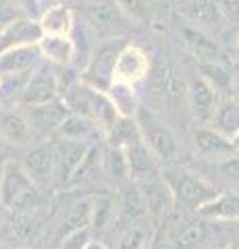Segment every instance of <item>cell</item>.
Instances as JSON below:
<instances>
[{
	"mask_svg": "<svg viewBox=\"0 0 239 249\" xmlns=\"http://www.w3.org/2000/svg\"><path fill=\"white\" fill-rule=\"evenodd\" d=\"M21 166L40 189L52 185L55 183V152H52V143H40L32 147L23 156Z\"/></svg>",
	"mask_w": 239,
	"mask_h": 249,
	"instance_id": "11",
	"label": "cell"
},
{
	"mask_svg": "<svg viewBox=\"0 0 239 249\" xmlns=\"http://www.w3.org/2000/svg\"><path fill=\"white\" fill-rule=\"evenodd\" d=\"M21 214H23V212H21ZM15 231H17V235H21L23 239H34V237L37 235V231H40V224H37L34 218H29V216L23 214V216L19 218V224L15 227Z\"/></svg>",
	"mask_w": 239,
	"mask_h": 249,
	"instance_id": "40",
	"label": "cell"
},
{
	"mask_svg": "<svg viewBox=\"0 0 239 249\" xmlns=\"http://www.w3.org/2000/svg\"><path fill=\"white\" fill-rule=\"evenodd\" d=\"M2 173H4V164L0 162V183H2Z\"/></svg>",
	"mask_w": 239,
	"mask_h": 249,
	"instance_id": "45",
	"label": "cell"
},
{
	"mask_svg": "<svg viewBox=\"0 0 239 249\" xmlns=\"http://www.w3.org/2000/svg\"><path fill=\"white\" fill-rule=\"evenodd\" d=\"M67 108L73 114H79L83 119H88L94 127L106 131L117 119V112H114V106L110 104L106 91L94 89L90 85L77 81L73 85H67V89L63 91V96Z\"/></svg>",
	"mask_w": 239,
	"mask_h": 249,
	"instance_id": "1",
	"label": "cell"
},
{
	"mask_svg": "<svg viewBox=\"0 0 239 249\" xmlns=\"http://www.w3.org/2000/svg\"><path fill=\"white\" fill-rule=\"evenodd\" d=\"M42 37L40 23L34 17H17L9 25L0 29V52L19 48V46H36Z\"/></svg>",
	"mask_w": 239,
	"mask_h": 249,
	"instance_id": "12",
	"label": "cell"
},
{
	"mask_svg": "<svg viewBox=\"0 0 239 249\" xmlns=\"http://www.w3.org/2000/svg\"><path fill=\"white\" fill-rule=\"evenodd\" d=\"M135 121H137V127H140V133H142V142L150 147V152L156 156V160L171 162L177 156V152H179L177 137L173 135V131L154 112L146 110L144 106L137 108Z\"/></svg>",
	"mask_w": 239,
	"mask_h": 249,
	"instance_id": "4",
	"label": "cell"
},
{
	"mask_svg": "<svg viewBox=\"0 0 239 249\" xmlns=\"http://www.w3.org/2000/svg\"><path fill=\"white\" fill-rule=\"evenodd\" d=\"M63 96V85H60V77L56 73L55 65L46 62V65H37L27 77V83L23 88L19 106L29 108L37 104H46L52 100H58Z\"/></svg>",
	"mask_w": 239,
	"mask_h": 249,
	"instance_id": "5",
	"label": "cell"
},
{
	"mask_svg": "<svg viewBox=\"0 0 239 249\" xmlns=\"http://www.w3.org/2000/svg\"><path fill=\"white\" fill-rule=\"evenodd\" d=\"M83 249H109V247H106V245L102 243V241H98V239H92L90 243H88L86 247H83Z\"/></svg>",
	"mask_w": 239,
	"mask_h": 249,
	"instance_id": "42",
	"label": "cell"
},
{
	"mask_svg": "<svg viewBox=\"0 0 239 249\" xmlns=\"http://www.w3.org/2000/svg\"><path fill=\"white\" fill-rule=\"evenodd\" d=\"M83 19L102 36H119L129 25V19L114 4V0H92L81 6Z\"/></svg>",
	"mask_w": 239,
	"mask_h": 249,
	"instance_id": "7",
	"label": "cell"
},
{
	"mask_svg": "<svg viewBox=\"0 0 239 249\" xmlns=\"http://www.w3.org/2000/svg\"><path fill=\"white\" fill-rule=\"evenodd\" d=\"M100 166H102V173L112 178L114 183H123L125 185L129 178V166H127V156H125V150H119V147H110L102 154V162H100Z\"/></svg>",
	"mask_w": 239,
	"mask_h": 249,
	"instance_id": "28",
	"label": "cell"
},
{
	"mask_svg": "<svg viewBox=\"0 0 239 249\" xmlns=\"http://www.w3.org/2000/svg\"><path fill=\"white\" fill-rule=\"evenodd\" d=\"M146 247V231L135 224L129 227L117 241V249H144Z\"/></svg>",
	"mask_w": 239,
	"mask_h": 249,
	"instance_id": "36",
	"label": "cell"
},
{
	"mask_svg": "<svg viewBox=\"0 0 239 249\" xmlns=\"http://www.w3.org/2000/svg\"><path fill=\"white\" fill-rule=\"evenodd\" d=\"M125 156H127V166H129V178L131 181L146 183V181H152V178L160 177L156 156L150 152V147L144 142H137L133 145H129L125 150Z\"/></svg>",
	"mask_w": 239,
	"mask_h": 249,
	"instance_id": "13",
	"label": "cell"
},
{
	"mask_svg": "<svg viewBox=\"0 0 239 249\" xmlns=\"http://www.w3.org/2000/svg\"><path fill=\"white\" fill-rule=\"evenodd\" d=\"M181 37H183L185 46H187L196 56H200L202 60H219L221 62V58H222L221 46L214 42L204 29H200V27H183L181 29Z\"/></svg>",
	"mask_w": 239,
	"mask_h": 249,
	"instance_id": "23",
	"label": "cell"
},
{
	"mask_svg": "<svg viewBox=\"0 0 239 249\" xmlns=\"http://www.w3.org/2000/svg\"><path fill=\"white\" fill-rule=\"evenodd\" d=\"M208 127L219 131L221 135L233 139L239 133V100L227 98V100H222V102H219L217 108H214L210 123H208Z\"/></svg>",
	"mask_w": 239,
	"mask_h": 249,
	"instance_id": "22",
	"label": "cell"
},
{
	"mask_svg": "<svg viewBox=\"0 0 239 249\" xmlns=\"http://www.w3.org/2000/svg\"><path fill=\"white\" fill-rule=\"evenodd\" d=\"M198 214L204 220L237 222L239 220V193H233V191L217 193L208 204H204L198 210Z\"/></svg>",
	"mask_w": 239,
	"mask_h": 249,
	"instance_id": "18",
	"label": "cell"
},
{
	"mask_svg": "<svg viewBox=\"0 0 239 249\" xmlns=\"http://www.w3.org/2000/svg\"><path fill=\"white\" fill-rule=\"evenodd\" d=\"M0 249H11V247H6V245H0Z\"/></svg>",
	"mask_w": 239,
	"mask_h": 249,
	"instance_id": "47",
	"label": "cell"
},
{
	"mask_svg": "<svg viewBox=\"0 0 239 249\" xmlns=\"http://www.w3.org/2000/svg\"><path fill=\"white\" fill-rule=\"evenodd\" d=\"M125 44H121L119 40H106L96 54L88 62L86 71L81 73L79 81L90 85L94 89L100 91H109V88L114 81V62H117V54Z\"/></svg>",
	"mask_w": 239,
	"mask_h": 249,
	"instance_id": "6",
	"label": "cell"
},
{
	"mask_svg": "<svg viewBox=\"0 0 239 249\" xmlns=\"http://www.w3.org/2000/svg\"><path fill=\"white\" fill-rule=\"evenodd\" d=\"M40 187H37L19 162H4L2 183H0V201L11 212H27L40 204Z\"/></svg>",
	"mask_w": 239,
	"mask_h": 249,
	"instance_id": "2",
	"label": "cell"
},
{
	"mask_svg": "<svg viewBox=\"0 0 239 249\" xmlns=\"http://www.w3.org/2000/svg\"><path fill=\"white\" fill-rule=\"evenodd\" d=\"M69 112H71V110L67 108L65 100L58 98V100H52V102L25 108V119L29 123V127H32L34 135L36 133H40V135H55L60 124L65 123Z\"/></svg>",
	"mask_w": 239,
	"mask_h": 249,
	"instance_id": "9",
	"label": "cell"
},
{
	"mask_svg": "<svg viewBox=\"0 0 239 249\" xmlns=\"http://www.w3.org/2000/svg\"><path fill=\"white\" fill-rule=\"evenodd\" d=\"M114 4L123 11L129 21L148 23L150 21V4L148 0H114Z\"/></svg>",
	"mask_w": 239,
	"mask_h": 249,
	"instance_id": "33",
	"label": "cell"
},
{
	"mask_svg": "<svg viewBox=\"0 0 239 249\" xmlns=\"http://www.w3.org/2000/svg\"><path fill=\"white\" fill-rule=\"evenodd\" d=\"M42 54L36 46H19L0 52V73L2 75H21L32 73L37 65H42Z\"/></svg>",
	"mask_w": 239,
	"mask_h": 249,
	"instance_id": "14",
	"label": "cell"
},
{
	"mask_svg": "<svg viewBox=\"0 0 239 249\" xmlns=\"http://www.w3.org/2000/svg\"><path fill=\"white\" fill-rule=\"evenodd\" d=\"M217 6L225 23H239V0H217Z\"/></svg>",
	"mask_w": 239,
	"mask_h": 249,
	"instance_id": "39",
	"label": "cell"
},
{
	"mask_svg": "<svg viewBox=\"0 0 239 249\" xmlns=\"http://www.w3.org/2000/svg\"><path fill=\"white\" fill-rule=\"evenodd\" d=\"M106 143L110 147H119V150H127L129 145L142 142V133L137 127L135 119H125V116H117L114 123L104 131Z\"/></svg>",
	"mask_w": 239,
	"mask_h": 249,
	"instance_id": "24",
	"label": "cell"
},
{
	"mask_svg": "<svg viewBox=\"0 0 239 249\" xmlns=\"http://www.w3.org/2000/svg\"><path fill=\"white\" fill-rule=\"evenodd\" d=\"M214 168H217L221 178L231 181V183H239V152L221 158L217 164H214Z\"/></svg>",
	"mask_w": 239,
	"mask_h": 249,
	"instance_id": "37",
	"label": "cell"
},
{
	"mask_svg": "<svg viewBox=\"0 0 239 249\" xmlns=\"http://www.w3.org/2000/svg\"><path fill=\"white\" fill-rule=\"evenodd\" d=\"M37 50L46 62L55 67H67L75 58L77 46L71 36H42L37 42Z\"/></svg>",
	"mask_w": 239,
	"mask_h": 249,
	"instance_id": "16",
	"label": "cell"
},
{
	"mask_svg": "<svg viewBox=\"0 0 239 249\" xmlns=\"http://www.w3.org/2000/svg\"><path fill=\"white\" fill-rule=\"evenodd\" d=\"M235 44H237V50H239V37H237V42H235Z\"/></svg>",
	"mask_w": 239,
	"mask_h": 249,
	"instance_id": "48",
	"label": "cell"
},
{
	"mask_svg": "<svg viewBox=\"0 0 239 249\" xmlns=\"http://www.w3.org/2000/svg\"><path fill=\"white\" fill-rule=\"evenodd\" d=\"M98 168V150L94 145H90L88 147V154H86V158L81 160V164L75 168V173L73 177L69 178V183L67 185H77V183H83V181H88V178L94 175V170Z\"/></svg>",
	"mask_w": 239,
	"mask_h": 249,
	"instance_id": "34",
	"label": "cell"
},
{
	"mask_svg": "<svg viewBox=\"0 0 239 249\" xmlns=\"http://www.w3.org/2000/svg\"><path fill=\"white\" fill-rule=\"evenodd\" d=\"M37 23H40L42 36H71L75 27V13L65 2H60L40 13Z\"/></svg>",
	"mask_w": 239,
	"mask_h": 249,
	"instance_id": "20",
	"label": "cell"
},
{
	"mask_svg": "<svg viewBox=\"0 0 239 249\" xmlns=\"http://www.w3.org/2000/svg\"><path fill=\"white\" fill-rule=\"evenodd\" d=\"M179 13L187 21L194 23V27H219L225 23L217 6V0H179Z\"/></svg>",
	"mask_w": 239,
	"mask_h": 249,
	"instance_id": "17",
	"label": "cell"
},
{
	"mask_svg": "<svg viewBox=\"0 0 239 249\" xmlns=\"http://www.w3.org/2000/svg\"><path fill=\"white\" fill-rule=\"evenodd\" d=\"M0 137H4L6 142L15 145H27L34 139V131L29 127L25 114L2 110L0 112Z\"/></svg>",
	"mask_w": 239,
	"mask_h": 249,
	"instance_id": "21",
	"label": "cell"
},
{
	"mask_svg": "<svg viewBox=\"0 0 239 249\" xmlns=\"http://www.w3.org/2000/svg\"><path fill=\"white\" fill-rule=\"evenodd\" d=\"M4 210H6V208L2 206V201H0V222H2V216H4Z\"/></svg>",
	"mask_w": 239,
	"mask_h": 249,
	"instance_id": "44",
	"label": "cell"
},
{
	"mask_svg": "<svg viewBox=\"0 0 239 249\" xmlns=\"http://www.w3.org/2000/svg\"><path fill=\"white\" fill-rule=\"evenodd\" d=\"M156 91L160 93V98L166 102H179L181 98L187 96V88L185 83L177 77L175 71L171 69H163L156 77Z\"/></svg>",
	"mask_w": 239,
	"mask_h": 249,
	"instance_id": "30",
	"label": "cell"
},
{
	"mask_svg": "<svg viewBox=\"0 0 239 249\" xmlns=\"http://www.w3.org/2000/svg\"><path fill=\"white\" fill-rule=\"evenodd\" d=\"M114 214V201L110 197H94V212H92L90 229H104Z\"/></svg>",
	"mask_w": 239,
	"mask_h": 249,
	"instance_id": "35",
	"label": "cell"
},
{
	"mask_svg": "<svg viewBox=\"0 0 239 249\" xmlns=\"http://www.w3.org/2000/svg\"><path fill=\"white\" fill-rule=\"evenodd\" d=\"M200 73H202L200 77L210 83L217 91L227 88V85L231 83V73L221 65L219 60H202L200 62Z\"/></svg>",
	"mask_w": 239,
	"mask_h": 249,
	"instance_id": "32",
	"label": "cell"
},
{
	"mask_svg": "<svg viewBox=\"0 0 239 249\" xmlns=\"http://www.w3.org/2000/svg\"><path fill=\"white\" fill-rule=\"evenodd\" d=\"M208 235H210V231L202 220H189L175 232L173 245L175 249H196L208 239Z\"/></svg>",
	"mask_w": 239,
	"mask_h": 249,
	"instance_id": "29",
	"label": "cell"
},
{
	"mask_svg": "<svg viewBox=\"0 0 239 249\" xmlns=\"http://www.w3.org/2000/svg\"><path fill=\"white\" fill-rule=\"evenodd\" d=\"M119 210L129 220H144L146 216H150L148 206H146V197L135 181H127L123 185L121 197H119Z\"/></svg>",
	"mask_w": 239,
	"mask_h": 249,
	"instance_id": "25",
	"label": "cell"
},
{
	"mask_svg": "<svg viewBox=\"0 0 239 249\" xmlns=\"http://www.w3.org/2000/svg\"><path fill=\"white\" fill-rule=\"evenodd\" d=\"M150 75V56L135 44H125L114 62V81L137 85Z\"/></svg>",
	"mask_w": 239,
	"mask_h": 249,
	"instance_id": "8",
	"label": "cell"
},
{
	"mask_svg": "<svg viewBox=\"0 0 239 249\" xmlns=\"http://www.w3.org/2000/svg\"><path fill=\"white\" fill-rule=\"evenodd\" d=\"M187 98H189V104H191V110H194L196 119L202 124L210 123L214 108L219 104V91L208 81H204L202 77H198V79H194L189 83Z\"/></svg>",
	"mask_w": 239,
	"mask_h": 249,
	"instance_id": "15",
	"label": "cell"
},
{
	"mask_svg": "<svg viewBox=\"0 0 239 249\" xmlns=\"http://www.w3.org/2000/svg\"><path fill=\"white\" fill-rule=\"evenodd\" d=\"M86 142H73V139H58L52 142V152H55V181L58 185H67L73 177L75 168L81 164V160L88 154Z\"/></svg>",
	"mask_w": 239,
	"mask_h": 249,
	"instance_id": "10",
	"label": "cell"
},
{
	"mask_svg": "<svg viewBox=\"0 0 239 249\" xmlns=\"http://www.w3.org/2000/svg\"><path fill=\"white\" fill-rule=\"evenodd\" d=\"M194 143L198 147V152L202 156H210L214 160H221L225 156L235 154V145H233V139H229L225 135H221L219 131H214L212 127H200L194 135Z\"/></svg>",
	"mask_w": 239,
	"mask_h": 249,
	"instance_id": "19",
	"label": "cell"
},
{
	"mask_svg": "<svg viewBox=\"0 0 239 249\" xmlns=\"http://www.w3.org/2000/svg\"><path fill=\"white\" fill-rule=\"evenodd\" d=\"M58 241H60V249H83L92 241V229L73 231Z\"/></svg>",
	"mask_w": 239,
	"mask_h": 249,
	"instance_id": "38",
	"label": "cell"
},
{
	"mask_svg": "<svg viewBox=\"0 0 239 249\" xmlns=\"http://www.w3.org/2000/svg\"><path fill=\"white\" fill-rule=\"evenodd\" d=\"M235 91H237V96H239V81H237V85H235ZM239 100V98H237Z\"/></svg>",
	"mask_w": 239,
	"mask_h": 249,
	"instance_id": "46",
	"label": "cell"
},
{
	"mask_svg": "<svg viewBox=\"0 0 239 249\" xmlns=\"http://www.w3.org/2000/svg\"><path fill=\"white\" fill-rule=\"evenodd\" d=\"M19 15L15 11V6L11 2H6V0H0V29L4 25H9L13 19H17Z\"/></svg>",
	"mask_w": 239,
	"mask_h": 249,
	"instance_id": "41",
	"label": "cell"
},
{
	"mask_svg": "<svg viewBox=\"0 0 239 249\" xmlns=\"http://www.w3.org/2000/svg\"><path fill=\"white\" fill-rule=\"evenodd\" d=\"M106 96H109L110 104L114 106V112H117L119 116H125V119H135L137 108H140L137 93H135V85L112 81L109 91H106Z\"/></svg>",
	"mask_w": 239,
	"mask_h": 249,
	"instance_id": "26",
	"label": "cell"
},
{
	"mask_svg": "<svg viewBox=\"0 0 239 249\" xmlns=\"http://www.w3.org/2000/svg\"><path fill=\"white\" fill-rule=\"evenodd\" d=\"M94 124L88 119H83L79 114L69 112V116L65 119V123L58 127V131L55 133V137L58 139H73V142H86L88 135L92 133Z\"/></svg>",
	"mask_w": 239,
	"mask_h": 249,
	"instance_id": "31",
	"label": "cell"
},
{
	"mask_svg": "<svg viewBox=\"0 0 239 249\" xmlns=\"http://www.w3.org/2000/svg\"><path fill=\"white\" fill-rule=\"evenodd\" d=\"M233 145H235V150L239 152V133H237V135L233 137Z\"/></svg>",
	"mask_w": 239,
	"mask_h": 249,
	"instance_id": "43",
	"label": "cell"
},
{
	"mask_svg": "<svg viewBox=\"0 0 239 249\" xmlns=\"http://www.w3.org/2000/svg\"><path fill=\"white\" fill-rule=\"evenodd\" d=\"M92 212H94V197L81 199L71 208V212L67 214V218L60 224L58 239H63L65 235L79 229H90L92 227Z\"/></svg>",
	"mask_w": 239,
	"mask_h": 249,
	"instance_id": "27",
	"label": "cell"
},
{
	"mask_svg": "<svg viewBox=\"0 0 239 249\" xmlns=\"http://www.w3.org/2000/svg\"><path fill=\"white\" fill-rule=\"evenodd\" d=\"M160 175H163V181L166 183L168 191H171L173 201L183 204L187 208H194L196 212L219 193L208 181H204L196 173H189V170L168 168Z\"/></svg>",
	"mask_w": 239,
	"mask_h": 249,
	"instance_id": "3",
	"label": "cell"
}]
</instances>
